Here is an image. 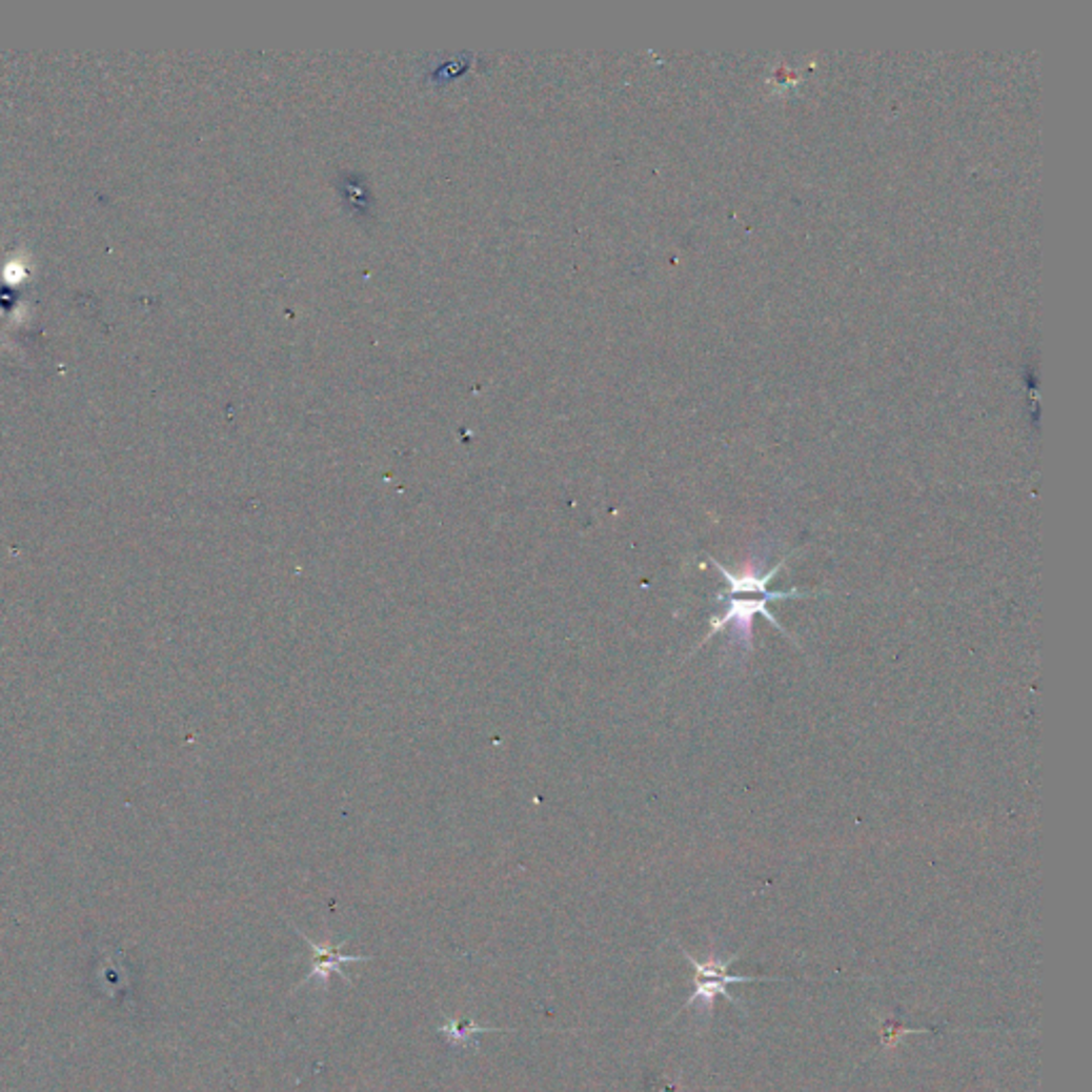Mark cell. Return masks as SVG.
Segmentation results:
<instances>
[{"mask_svg": "<svg viewBox=\"0 0 1092 1092\" xmlns=\"http://www.w3.org/2000/svg\"><path fill=\"white\" fill-rule=\"evenodd\" d=\"M438 1033L446 1039V1044H448L452 1050H461V1052H472V1054H477V1052H479V1042H477L479 1035H483V1033H508V1029H498V1027H479L472 1018H470V1020H459V1018H450V1016H446V1018H444V1025L438 1029Z\"/></svg>", "mask_w": 1092, "mask_h": 1092, "instance_id": "obj_3", "label": "cell"}, {"mask_svg": "<svg viewBox=\"0 0 1092 1092\" xmlns=\"http://www.w3.org/2000/svg\"><path fill=\"white\" fill-rule=\"evenodd\" d=\"M295 932L299 934V937L305 939V944L311 948V971L307 973V977L297 986L303 988L307 986L309 982H317L321 984L325 990L329 988V979L331 975H340L348 986H355V982L350 979V975H346L342 971V965L346 963H367V960H373V956H348V954H342V948L346 946V942H340L338 946H321L317 944L315 939H309L307 934H303L299 928H295Z\"/></svg>", "mask_w": 1092, "mask_h": 1092, "instance_id": "obj_2", "label": "cell"}, {"mask_svg": "<svg viewBox=\"0 0 1092 1092\" xmlns=\"http://www.w3.org/2000/svg\"><path fill=\"white\" fill-rule=\"evenodd\" d=\"M687 956V960L695 967V992L691 994V998L687 1000V1007L693 1005V1003H705V1005H711V1000L717 996V994H724L728 996L732 1003H739V998H734L730 992H728V984H743V982H766L768 977H739V975H728V967L736 960V956H732L730 960H720V958H713V960H707V963H700L695 960L693 956H689L687 952H683ZM741 1005V1003H739Z\"/></svg>", "mask_w": 1092, "mask_h": 1092, "instance_id": "obj_1", "label": "cell"}]
</instances>
